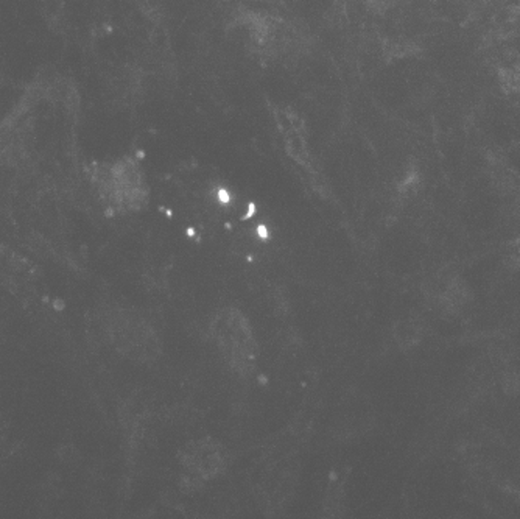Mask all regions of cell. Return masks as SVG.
<instances>
[{
	"label": "cell",
	"mask_w": 520,
	"mask_h": 519,
	"mask_svg": "<svg viewBox=\"0 0 520 519\" xmlns=\"http://www.w3.org/2000/svg\"><path fill=\"white\" fill-rule=\"evenodd\" d=\"M211 337L218 352L237 373H249L257 359V342L252 326L235 307L220 309L211 320Z\"/></svg>",
	"instance_id": "1"
},
{
	"label": "cell",
	"mask_w": 520,
	"mask_h": 519,
	"mask_svg": "<svg viewBox=\"0 0 520 519\" xmlns=\"http://www.w3.org/2000/svg\"><path fill=\"white\" fill-rule=\"evenodd\" d=\"M108 335L117 351L139 363H151L161 356L158 332L140 314L130 309H115L106 321Z\"/></svg>",
	"instance_id": "2"
},
{
	"label": "cell",
	"mask_w": 520,
	"mask_h": 519,
	"mask_svg": "<svg viewBox=\"0 0 520 519\" xmlns=\"http://www.w3.org/2000/svg\"><path fill=\"white\" fill-rule=\"evenodd\" d=\"M181 465L192 476L199 479H214L221 476L229 465V454L221 443L212 438H198L189 441L179 454Z\"/></svg>",
	"instance_id": "4"
},
{
	"label": "cell",
	"mask_w": 520,
	"mask_h": 519,
	"mask_svg": "<svg viewBox=\"0 0 520 519\" xmlns=\"http://www.w3.org/2000/svg\"><path fill=\"white\" fill-rule=\"evenodd\" d=\"M102 189L109 202L120 209H139L147 198V186L139 167L133 162H120L102 178Z\"/></svg>",
	"instance_id": "3"
},
{
	"label": "cell",
	"mask_w": 520,
	"mask_h": 519,
	"mask_svg": "<svg viewBox=\"0 0 520 519\" xmlns=\"http://www.w3.org/2000/svg\"><path fill=\"white\" fill-rule=\"evenodd\" d=\"M419 334H421L419 324H416L413 320H405L396 327V342L400 346H411L419 340Z\"/></svg>",
	"instance_id": "5"
}]
</instances>
